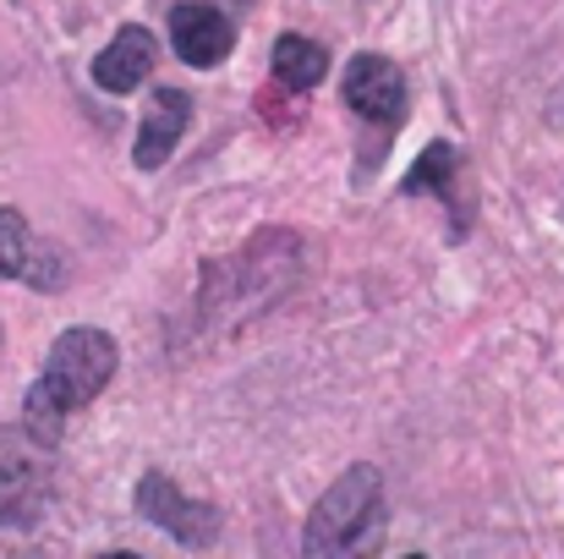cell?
I'll return each mask as SVG.
<instances>
[{"mask_svg": "<svg viewBox=\"0 0 564 559\" xmlns=\"http://www.w3.org/2000/svg\"><path fill=\"white\" fill-rule=\"evenodd\" d=\"M116 363H121V352H116V341H110L105 330H94V324L66 330V335L50 346V363L39 373V384H33L28 400H22V433H28L33 444L55 450L66 417H72L77 406H88V400L110 384Z\"/></svg>", "mask_w": 564, "mask_h": 559, "instance_id": "6da1fadb", "label": "cell"}, {"mask_svg": "<svg viewBox=\"0 0 564 559\" xmlns=\"http://www.w3.org/2000/svg\"><path fill=\"white\" fill-rule=\"evenodd\" d=\"M383 527V472L357 461L351 472H340V483L313 505L307 516V533H302V549L313 559L324 555H357L368 549Z\"/></svg>", "mask_w": 564, "mask_h": 559, "instance_id": "7a4b0ae2", "label": "cell"}, {"mask_svg": "<svg viewBox=\"0 0 564 559\" xmlns=\"http://www.w3.org/2000/svg\"><path fill=\"white\" fill-rule=\"evenodd\" d=\"M50 505V466L44 444L17 428H0V527H28Z\"/></svg>", "mask_w": 564, "mask_h": 559, "instance_id": "3957f363", "label": "cell"}, {"mask_svg": "<svg viewBox=\"0 0 564 559\" xmlns=\"http://www.w3.org/2000/svg\"><path fill=\"white\" fill-rule=\"evenodd\" d=\"M138 510L160 527V533H171L176 544H187V549H203V544H214V533H219V516H214V505H203V499H187L165 472H149L143 483H138Z\"/></svg>", "mask_w": 564, "mask_h": 559, "instance_id": "277c9868", "label": "cell"}, {"mask_svg": "<svg viewBox=\"0 0 564 559\" xmlns=\"http://www.w3.org/2000/svg\"><path fill=\"white\" fill-rule=\"evenodd\" d=\"M340 94L368 121H400V110H405V77L383 55H357L346 66V77H340Z\"/></svg>", "mask_w": 564, "mask_h": 559, "instance_id": "5b68a950", "label": "cell"}, {"mask_svg": "<svg viewBox=\"0 0 564 559\" xmlns=\"http://www.w3.org/2000/svg\"><path fill=\"white\" fill-rule=\"evenodd\" d=\"M171 44H176V55L187 66H219L230 55L236 33H230L225 11H214L208 0H187V6L171 11Z\"/></svg>", "mask_w": 564, "mask_h": 559, "instance_id": "8992f818", "label": "cell"}, {"mask_svg": "<svg viewBox=\"0 0 564 559\" xmlns=\"http://www.w3.org/2000/svg\"><path fill=\"white\" fill-rule=\"evenodd\" d=\"M154 61H160V44H154V33L149 28H121L99 55H94V83L105 88V94H132L149 72H154Z\"/></svg>", "mask_w": 564, "mask_h": 559, "instance_id": "52a82bcc", "label": "cell"}, {"mask_svg": "<svg viewBox=\"0 0 564 559\" xmlns=\"http://www.w3.org/2000/svg\"><path fill=\"white\" fill-rule=\"evenodd\" d=\"M187 121H192L187 94H182V88H160V94L149 99V110H143V127H138V165H143V171H160V165L171 160V149L182 143Z\"/></svg>", "mask_w": 564, "mask_h": 559, "instance_id": "ba28073f", "label": "cell"}, {"mask_svg": "<svg viewBox=\"0 0 564 559\" xmlns=\"http://www.w3.org/2000/svg\"><path fill=\"white\" fill-rule=\"evenodd\" d=\"M274 77H280L285 88H318V83L329 77L324 44H313V39H302V33H285V39L274 44Z\"/></svg>", "mask_w": 564, "mask_h": 559, "instance_id": "9c48e42d", "label": "cell"}, {"mask_svg": "<svg viewBox=\"0 0 564 559\" xmlns=\"http://www.w3.org/2000/svg\"><path fill=\"white\" fill-rule=\"evenodd\" d=\"M28 252H33L28 219H22L17 208H0V280H22V269H28Z\"/></svg>", "mask_w": 564, "mask_h": 559, "instance_id": "30bf717a", "label": "cell"}, {"mask_svg": "<svg viewBox=\"0 0 564 559\" xmlns=\"http://www.w3.org/2000/svg\"><path fill=\"white\" fill-rule=\"evenodd\" d=\"M455 176H460V154H455L449 143H433V149L416 160V171L405 176V192H422V186H427V192H449Z\"/></svg>", "mask_w": 564, "mask_h": 559, "instance_id": "8fae6325", "label": "cell"}]
</instances>
